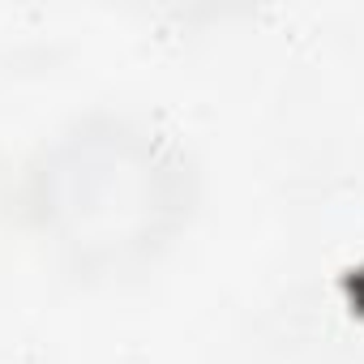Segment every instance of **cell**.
<instances>
[{
  "mask_svg": "<svg viewBox=\"0 0 364 364\" xmlns=\"http://www.w3.org/2000/svg\"><path fill=\"white\" fill-rule=\"evenodd\" d=\"M43 228L82 266L150 253L185 210V171L141 129L82 124L35 171Z\"/></svg>",
  "mask_w": 364,
  "mask_h": 364,
  "instance_id": "cell-1",
  "label": "cell"
}]
</instances>
